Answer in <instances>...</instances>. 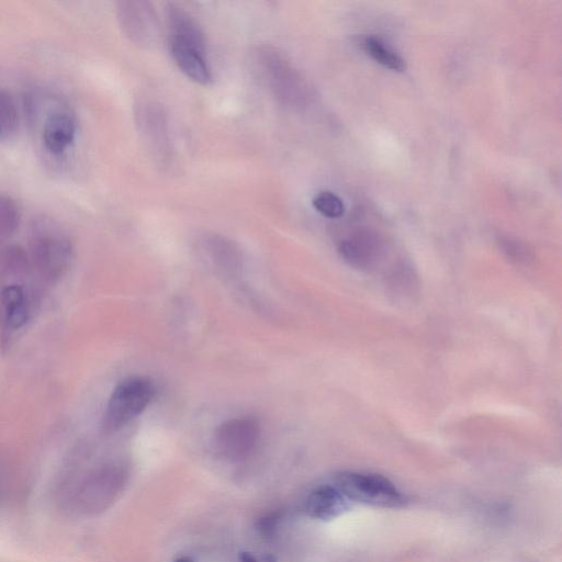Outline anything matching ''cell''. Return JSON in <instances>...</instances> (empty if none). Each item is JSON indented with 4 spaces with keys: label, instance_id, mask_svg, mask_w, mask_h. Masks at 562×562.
<instances>
[{
    "label": "cell",
    "instance_id": "16",
    "mask_svg": "<svg viewBox=\"0 0 562 562\" xmlns=\"http://www.w3.org/2000/svg\"><path fill=\"white\" fill-rule=\"evenodd\" d=\"M0 128L4 140L14 137L19 128L18 108L13 97L5 91H0Z\"/></svg>",
    "mask_w": 562,
    "mask_h": 562
},
{
    "label": "cell",
    "instance_id": "19",
    "mask_svg": "<svg viewBox=\"0 0 562 562\" xmlns=\"http://www.w3.org/2000/svg\"><path fill=\"white\" fill-rule=\"evenodd\" d=\"M241 562H257L256 558L250 553H242L240 556Z\"/></svg>",
    "mask_w": 562,
    "mask_h": 562
},
{
    "label": "cell",
    "instance_id": "2",
    "mask_svg": "<svg viewBox=\"0 0 562 562\" xmlns=\"http://www.w3.org/2000/svg\"><path fill=\"white\" fill-rule=\"evenodd\" d=\"M29 256L38 276L54 285L69 272L74 256L73 244L52 221L38 220L32 228Z\"/></svg>",
    "mask_w": 562,
    "mask_h": 562
},
{
    "label": "cell",
    "instance_id": "17",
    "mask_svg": "<svg viewBox=\"0 0 562 562\" xmlns=\"http://www.w3.org/2000/svg\"><path fill=\"white\" fill-rule=\"evenodd\" d=\"M312 205L322 216L330 219L340 218L345 212L343 200L331 191H321L313 198Z\"/></svg>",
    "mask_w": 562,
    "mask_h": 562
},
{
    "label": "cell",
    "instance_id": "21",
    "mask_svg": "<svg viewBox=\"0 0 562 562\" xmlns=\"http://www.w3.org/2000/svg\"><path fill=\"white\" fill-rule=\"evenodd\" d=\"M0 141H4L2 128H0Z\"/></svg>",
    "mask_w": 562,
    "mask_h": 562
},
{
    "label": "cell",
    "instance_id": "13",
    "mask_svg": "<svg viewBox=\"0 0 562 562\" xmlns=\"http://www.w3.org/2000/svg\"><path fill=\"white\" fill-rule=\"evenodd\" d=\"M30 256L19 245H7L0 250V273L8 278L27 276L31 268Z\"/></svg>",
    "mask_w": 562,
    "mask_h": 562
},
{
    "label": "cell",
    "instance_id": "18",
    "mask_svg": "<svg viewBox=\"0 0 562 562\" xmlns=\"http://www.w3.org/2000/svg\"><path fill=\"white\" fill-rule=\"evenodd\" d=\"M281 519L280 513L267 514L258 522V531L264 535H271Z\"/></svg>",
    "mask_w": 562,
    "mask_h": 562
},
{
    "label": "cell",
    "instance_id": "6",
    "mask_svg": "<svg viewBox=\"0 0 562 562\" xmlns=\"http://www.w3.org/2000/svg\"><path fill=\"white\" fill-rule=\"evenodd\" d=\"M261 437V426L251 417L233 418L223 422L213 436L216 453L230 462L249 457Z\"/></svg>",
    "mask_w": 562,
    "mask_h": 562
},
{
    "label": "cell",
    "instance_id": "20",
    "mask_svg": "<svg viewBox=\"0 0 562 562\" xmlns=\"http://www.w3.org/2000/svg\"><path fill=\"white\" fill-rule=\"evenodd\" d=\"M175 562H194V561L191 560L190 558L183 557V558L177 559Z\"/></svg>",
    "mask_w": 562,
    "mask_h": 562
},
{
    "label": "cell",
    "instance_id": "14",
    "mask_svg": "<svg viewBox=\"0 0 562 562\" xmlns=\"http://www.w3.org/2000/svg\"><path fill=\"white\" fill-rule=\"evenodd\" d=\"M364 49L369 56L391 71L404 72L407 62L395 50L391 49L385 41L377 37H367L364 40Z\"/></svg>",
    "mask_w": 562,
    "mask_h": 562
},
{
    "label": "cell",
    "instance_id": "1",
    "mask_svg": "<svg viewBox=\"0 0 562 562\" xmlns=\"http://www.w3.org/2000/svg\"><path fill=\"white\" fill-rule=\"evenodd\" d=\"M126 470L110 463L77 478L66 479L61 488L62 502L69 511L91 515L105 511L126 482Z\"/></svg>",
    "mask_w": 562,
    "mask_h": 562
},
{
    "label": "cell",
    "instance_id": "3",
    "mask_svg": "<svg viewBox=\"0 0 562 562\" xmlns=\"http://www.w3.org/2000/svg\"><path fill=\"white\" fill-rule=\"evenodd\" d=\"M332 485L350 502L382 509H399L406 504L401 491L389 479L380 475L342 471L333 477Z\"/></svg>",
    "mask_w": 562,
    "mask_h": 562
},
{
    "label": "cell",
    "instance_id": "15",
    "mask_svg": "<svg viewBox=\"0 0 562 562\" xmlns=\"http://www.w3.org/2000/svg\"><path fill=\"white\" fill-rule=\"evenodd\" d=\"M19 224L20 210L16 201L7 195H0V241L15 235Z\"/></svg>",
    "mask_w": 562,
    "mask_h": 562
},
{
    "label": "cell",
    "instance_id": "8",
    "mask_svg": "<svg viewBox=\"0 0 562 562\" xmlns=\"http://www.w3.org/2000/svg\"><path fill=\"white\" fill-rule=\"evenodd\" d=\"M77 125L70 111L56 109L43 123L42 141L51 154L60 155L74 143Z\"/></svg>",
    "mask_w": 562,
    "mask_h": 562
},
{
    "label": "cell",
    "instance_id": "4",
    "mask_svg": "<svg viewBox=\"0 0 562 562\" xmlns=\"http://www.w3.org/2000/svg\"><path fill=\"white\" fill-rule=\"evenodd\" d=\"M155 393V385L149 378L122 380L108 400L103 420L105 431L117 432L137 419L150 406Z\"/></svg>",
    "mask_w": 562,
    "mask_h": 562
},
{
    "label": "cell",
    "instance_id": "5",
    "mask_svg": "<svg viewBox=\"0 0 562 562\" xmlns=\"http://www.w3.org/2000/svg\"><path fill=\"white\" fill-rule=\"evenodd\" d=\"M257 64L265 83L281 103L288 107L307 103L306 82L283 54L271 48L262 49L257 53Z\"/></svg>",
    "mask_w": 562,
    "mask_h": 562
},
{
    "label": "cell",
    "instance_id": "11",
    "mask_svg": "<svg viewBox=\"0 0 562 562\" xmlns=\"http://www.w3.org/2000/svg\"><path fill=\"white\" fill-rule=\"evenodd\" d=\"M170 50L179 70L189 80L204 86L212 83L213 76L207 60V53L173 41H170Z\"/></svg>",
    "mask_w": 562,
    "mask_h": 562
},
{
    "label": "cell",
    "instance_id": "12",
    "mask_svg": "<svg viewBox=\"0 0 562 562\" xmlns=\"http://www.w3.org/2000/svg\"><path fill=\"white\" fill-rule=\"evenodd\" d=\"M2 302L8 328L11 330L24 328L30 318V307L24 288L18 285L7 286L2 291Z\"/></svg>",
    "mask_w": 562,
    "mask_h": 562
},
{
    "label": "cell",
    "instance_id": "7",
    "mask_svg": "<svg viewBox=\"0 0 562 562\" xmlns=\"http://www.w3.org/2000/svg\"><path fill=\"white\" fill-rule=\"evenodd\" d=\"M117 17L119 25L125 35L140 46H153L159 38V19L155 10L148 2H119L117 3Z\"/></svg>",
    "mask_w": 562,
    "mask_h": 562
},
{
    "label": "cell",
    "instance_id": "9",
    "mask_svg": "<svg viewBox=\"0 0 562 562\" xmlns=\"http://www.w3.org/2000/svg\"><path fill=\"white\" fill-rule=\"evenodd\" d=\"M167 21L168 29H170V41L185 44V46L207 53L204 31L183 8L176 5L168 6Z\"/></svg>",
    "mask_w": 562,
    "mask_h": 562
},
{
    "label": "cell",
    "instance_id": "10",
    "mask_svg": "<svg viewBox=\"0 0 562 562\" xmlns=\"http://www.w3.org/2000/svg\"><path fill=\"white\" fill-rule=\"evenodd\" d=\"M348 502L333 485H323L309 494L306 509L313 519L329 521L350 509Z\"/></svg>",
    "mask_w": 562,
    "mask_h": 562
}]
</instances>
